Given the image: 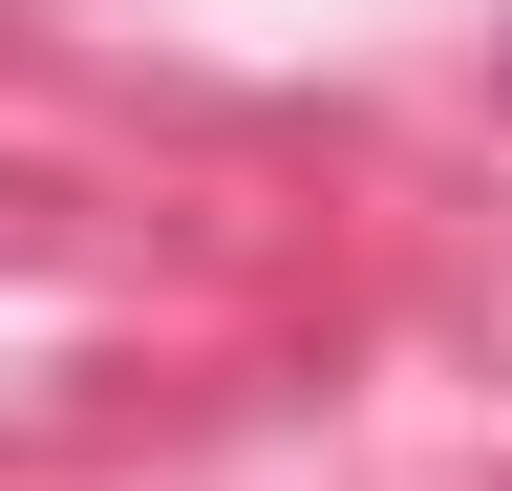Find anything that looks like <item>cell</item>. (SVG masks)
I'll return each instance as SVG.
<instances>
[{
  "mask_svg": "<svg viewBox=\"0 0 512 491\" xmlns=\"http://www.w3.org/2000/svg\"><path fill=\"white\" fill-rule=\"evenodd\" d=\"M491 86H512V43H491Z\"/></svg>",
  "mask_w": 512,
  "mask_h": 491,
  "instance_id": "obj_1",
  "label": "cell"
}]
</instances>
